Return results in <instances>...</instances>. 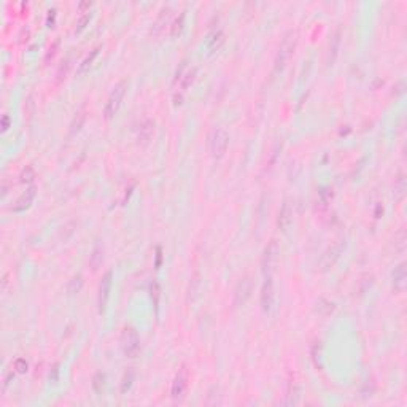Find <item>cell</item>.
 <instances>
[{"label":"cell","instance_id":"6da1fadb","mask_svg":"<svg viewBox=\"0 0 407 407\" xmlns=\"http://www.w3.org/2000/svg\"><path fill=\"white\" fill-rule=\"evenodd\" d=\"M296 42H298V34H296V31H293V29H290V31L283 35L282 42H280V46L277 49L275 61H273V72L275 73L282 72L286 67L288 61H290V57L294 53Z\"/></svg>","mask_w":407,"mask_h":407},{"label":"cell","instance_id":"7a4b0ae2","mask_svg":"<svg viewBox=\"0 0 407 407\" xmlns=\"http://www.w3.org/2000/svg\"><path fill=\"white\" fill-rule=\"evenodd\" d=\"M128 88H129V80L128 78H123L120 80L118 83L113 86L112 92L108 94V99L105 102V107H103V118H105L107 121L113 120L115 115L118 113V110L121 107V102L124 99L126 92H128Z\"/></svg>","mask_w":407,"mask_h":407},{"label":"cell","instance_id":"3957f363","mask_svg":"<svg viewBox=\"0 0 407 407\" xmlns=\"http://www.w3.org/2000/svg\"><path fill=\"white\" fill-rule=\"evenodd\" d=\"M344 248H345V239L340 237L332 243L331 247H328L326 250H324V253L321 255L320 261H318V271L324 272V271H328L329 268H332V266L336 264V261L340 258V253L344 251Z\"/></svg>","mask_w":407,"mask_h":407},{"label":"cell","instance_id":"277c9868","mask_svg":"<svg viewBox=\"0 0 407 407\" xmlns=\"http://www.w3.org/2000/svg\"><path fill=\"white\" fill-rule=\"evenodd\" d=\"M229 145V134L221 128H217L212 131L210 136V153L215 159H221L226 154Z\"/></svg>","mask_w":407,"mask_h":407},{"label":"cell","instance_id":"5b68a950","mask_svg":"<svg viewBox=\"0 0 407 407\" xmlns=\"http://www.w3.org/2000/svg\"><path fill=\"white\" fill-rule=\"evenodd\" d=\"M121 344H123L124 355L128 358H136L138 355V352H140V339H138L137 331L132 326L124 328L123 336H121Z\"/></svg>","mask_w":407,"mask_h":407},{"label":"cell","instance_id":"8992f818","mask_svg":"<svg viewBox=\"0 0 407 407\" xmlns=\"http://www.w3.org/2000/svg\"><path fill=\"white\" fill-rule=\"evenodd\" d=\"M278 255H280L278 243L275 240H271L268 243V247L264 248V253L261 258V269L266 275H271L273 269H275V266L278 263Z\"/></svg>","mask_w":407,"mask_h":407},{"label":"cell","instance_id":"52a82bcc","mask_svg":"<svg viewBox=\"0 0 407 407\" xmlns=\"http://www.w3.org/2000/svg\"><path fill=\"white\" fill-rule=\"evenodd\" d=\"M112 286H113V271H107L105 275L102 277V282L99 286V312L100 314L105 312L107 309L110 293H112Z\"/></svg>","mask_w":407,"mask_h":407},{"label":"cell","instance_id":"ba28073f","mask_svg":"<svg viewBox=\"0 0 407 407\" xmlns=\"http://www.w3.org/2000/svg\"><path fill=\"white\" fill-rule=\"evenodd\" d=\"M273 302H275V288H273V280L272 275H266V280L261 288V307L266 314H269Z\"/></svg>","mask_w":407,"mask_h":407},{"label":"cell","instance_id":"9c48e42d","mask_svg":"<svg viewBox=\"0 0 407 407\" xmlns=\"http://www.w3.org/2000/svg\"><path fill=\"white\" fill-rule=\"evenodd\" d=\"M250 294H251V280H250L248 275H245V277H242V278L239 280V283H237V285H235L232 304H234L235 307H242V306L248 301Z\"/></svg>","mask_w":407,"mask_h":407},{"label":"cell","instance_id":"30bf717a","mask_svg":"<svg viewBox=\"0 0 407 407\" xmlns=\"http://www.w3.org/2000/svg\"><path fill=\"white\" fill-rule=\"evenodd\" d=\"M406 285H407V264L406 261H403L391 272V286H393V291L396 294H401L406 290Z\"/></svg>","mask_w":407,"mask_h":407},{"label":"cell","instance_id":"8fae6325","mask_svg":"<svg viewBox=\"0 0 407 407\" xmlns=\"http://www.w3.org/2000/svg\"><path fill=\"white\" fill-rule=\"evenodd\" d=\"M188 388V372L186 369L181 367L179 372H177L175 379L172 382V388H170V395H172L174 399H181L186 393Z\"/></svg>","mask_w":407,"mask_h":407},{"label":"cell","instance_id":"7c38bea8","mask_svg":"<svg viewBox=\"0 0 407 407\" xmlns=\"http://www.w3.org/2000/svg\"><path fill=\"white\" fill-rule=\"evenodd\" d=\"M154 126H156V123H154V120H151V118H145V120L140 123L138 129H137V143L138 145L145 146L150 143V140L154 136Z\"/></svg>","mask_w":407,"mask_h":407},{"label":"cell","instance_id":"4fadbf2b","mask_svg":"<svg viewBox=\"0 0 407 407\" xmlns=\"http://www.w3.org/2000/svg\"><path fill=\"white\" fill-rule=\"evenodd\" d=\"M293 223V209H291V204L285 201L282 209L278 212V218H277V225H278V229L280 231H288V227L291 226Z\"/></svg>","mask_w":407,"mask_h":407},{"label":"cell","instance_id":"5bb4252c","mask_svg":"<svg viewBox=\"0 0 407 407\" xmlns=\"http://www.w3.org/2000/svg\"><path fill=\"white\" fill-rule=\"evenodd\" d=\"M35 196H37V188L35 186H31L29 189H26L24 194L18 199L16 204L13 205V212H18L19 213V212H24L26 209H29V207H31V204L34 202Z\"/></svg>","mask_w":407,"mask_h":407},{"label":"cell","instance_id":"9a60e30c","mask_svg":"<svg viewBox=\"0 0 407 407\" xmlns=\"http://www.w3.org/2000/svg\"><path fill=\"white\" fill-rule=\"evenodd\" d=\"M339 46H340V27H337L334 34L331 35V40H329V46H328V56H326V61H328V65H332L337 57V51H339Z\"/></svg>","mask_w":407,"mask_h":407},{"label":"cell","instance_id":"2e32d148","mask_svg":"<svg viewBox=\"0 0 407 407\" xmlns=\"http://www.w3.org/2000/svg\"><path fill=\"white\" fill-rule=\"evenodd\" d=\"M169 18H170V6H162L159 14H158V18H156V21H154V24L151 27V34L154 37H158L162 32V29H164V26L167 24Z\"/></svg>","mask_w":407,"mask_h":407},{"label":"cell","instance_id":"e0dca14e","mask_svg":"<svg viewBox=\"0 0 407 407\" xmlns=\"http://www.w3.org/2000/svg\"><path fill=\"white\" fill-rule=\"evenodd\" d=\"M406 191H407V181H406V175L399 174L395 180V186H393V199L395 202H403L406 197Z\"/></svg>","mask_w":407,"mask_h":407},{"label":"cell","instance_id":"ac0fdd59","mask_svg":"<svg viewBox=\"0 0 407 407\" xmlns=\"http://www.w3.org/2000/svg\"><path fill=\"white\" fill-rule=\"evenodd\" d=\"M100 46H95L94 49H91L90 51V54H88L83 61L80 62V65H78V70H77V73L78 75H83V73H86L88 70H90L91 67H92V64H94V61H95V57L99 56V53H100Z\"/></svg>","mask_w":407,"mask_h":407},{"label":"cell","instance_id":"d6986e66","mask_svg":"<svg viewBox=\"0 0 407 407\" xmlns=\"http://www.w3.org/2000/svg\"><path fill=\"white\" fill-rule=\"evenodd\" d=\"M196 73H197L196 67H188L184 72L177 73V80L180 81V86H181L183 91H186L188 88L192 85V81H194V78H196Z\"/></svg>","mask_w":407,"mask_h":407},{"label":"cell","instance_id":"ffe728a7","mask_svg":"<svg viewBox=\"0 0 407 407\" xmlns=\"http://www.w3.org/2000/svg\"><path fill=\"white\" fill-rule=\"evenodd\" d=\"M85 121H86V112H85V110H80V112L75 115V118H73V120H72V123H70L69 137L77 136L78 132L81 131V128H83Z\"/></svg>","mask_w":407,"mask_h":407},{"label":"cell","instance_id":"44dd1931","mask_svg":"<svg viewBox=\"0 0 407 407\" xmlns=\"http://www.w3.org/2000/svg\"><path fill=\"white\" fill-rule=\"evenodd\" d=\"M103 263V247L95 245L90 255V266L92 271H97Z\"/></svg>","mask_w":407,"mask_h":407},{"label":"cell","instance_id":"7402d4cb","mask_svg":"<svg viewBox=\"0 0 407 407\" xmlns=\"http://www.w3.org/2000/svg\"><path fill=\"white\" fill-rule=\"evenodd\" d=\"M225 40H226L225 39V32L223 31H217L215 34L210 37L209 43H207V48H209L210 53H215V51H218L221 46H223Z\"/></svg>","mask_w":407,"mask_h":407},{"label":"cell","instance_id":"603a6c76","mask_svg":"<svg viewBox=\"0 0 407 407\" xmlns=\"http://www.w3.org/2000/svg\"><path fill=\"white\" fill-rule=\"evenodd\" d=\"M184 16H186V14H184V11H181L179 16L174 19L172 26H170V37H172V39H177V37L181 35L184 27Z\"/></svg>","mask_w":407,"mask_h":407},{"label":"cell","instance_id":"cb8c5ba5","mask_svg":"<svg viewBox=\"0 0 407 407\" xmlns=\"http://www.w3.org/2000/svg\"><path fill=\"white\" fill-rule=\"evenodd\" d=\"M105 385H107V375L103 374V372H97V374L92 377V390L97 395L103 393V390H105Z\"/></svg>","mask_w":407,"mask_h":407},{"label":"cell","instance_id":"d4e9b609","mask_svg":"<svg viewBox=\"0 0 407 407\" xmlns=\"http://www.w3.org/2000/svg\"><path fill=\"white\" fill-rule=\"evenodd\" d=\"M72 57L70 56H67L64 59V61L61 62V65H59V69H57V72H56V81L57 83H61L62 80H65V77H67V73H69V70H70V67H72Z\"/></svg>","mask_w":407,"mask_h":407},{"label":"cell","instance_id":"484cf974","mask_svg":"<svg viewBox=\"0 0 407 407\" xmlns=\"http://www.w3.org/2000/svg\"><path fill=\"white\" fill-rule=\"evenodd\" d=\"M136 380V372L132 371V369H128V371L124 372V377H123V382H121V393L126 395L128 391L131 390L132 383Z\"/></svg>","mask_w":407,"mask_h":407},{"label":"cell","instance_id":"4316f807","mask_svg":"<svg viewBox=\"0 0 407 407\" xmlns=\"http://www.w3.org/2000/svg\"><path fill=\"white\" fill-rule=\"evenodd\" d=\"M406 231L401 227L399 231L395 234V251H399V253H403L406 250Z\"/></svg>","mask_w":407,"mask_h":407},{"label":"cell","instance_id":"83f0119b","mask_svg":"<svg viewBox=\"0 0 407 407\" xmlns=\"http://www.w3.org/2000/svg\"><path fill=\"white\" fill-rule=\"evenodd\" d=\"M81 286H83V277H81L80 273H78V275H75V277H73V278L70 280V283H69V286H67V290H69L70 294H75V293H80Z\"/></svg>","mask_w":407,"mask_h":407},{"label":"cell","instance_id":"f1b7e54d","mask_svg":"<svg viewBox=\"0 0 407 407\" xmlns=\"http://www.w3.org/2000/svg\"><path fill=\"white\" fill-rule=\"evenodd\" d=\"M19 179H21V181H23V183H32L34 179H35V170H34V167L26 166L23 170H21Z\"/></svg>","mask_w":407,"mask_h":407},{"label":"cell","instance_id":"f546056e","mask_svg":"<svg viewBox=\"0 0 407 407\" xmlns=\"http://www.w3.org/2000/svg\"><path fill=\"white\" fill-rule=\"evenodd\" d=\"M59 46H61V39H56V40L53 42V45H51V46H49V49L46 51V54H45V62H46V64H48V62L51 61V59H53V57L56 56Z\"/></svg>","mask_w":407,"mask_h":407},{"label":"cell","instance_id":"4dcf8cb0","mask_svg":"<svg viewBox=\"0 0 407 407\" xmlns=\"http://www.w3.org/2000/svg\"><path fill=\"white\" fill-rule=\"evenodd\" d=\"M150 293H151V298H153V304H154V307L158 309L159 296H161V288H159V283H158V282H153V283L150 285Z\"/></svg>","mask_w":407,"mask_h":407},{"label":"cell","instance_id":"1f68e13d","mask_svg":"<svg viewBox=\"0 0 407 407\" xmlns=\"http://www.w3.org/2000/svg\"><path fill=\"white\" fill-rule=\"evenodd\" d=\"M91 16H92V14H91L90 11H88V13H83V16H81V18L78 19L77 27H75V32H77V34H80L81 31H83V29L86 27V24H90Z\"/></svg>","mask_w":407,"mask_h":407},{"label":"cell","instance_id":"d6a6232c","mask_svg":"<svg viewBox=\"0 0 407 407\" xmlns=\"http://www.w3.org/2000/svg\"><path fill=\"white\" fill-rule=\"evenodd\" d=\"M205 404L207 406H217V404H220L221 403V395H215L213 393V390L210 391L209 395H207V399H205Z\"/></svg>","mask_w":407,"mask_h":407},{"label":"cell","instance_id":"836d02e7","mask_svg":"<svg viewBox=\"0 0 407 407\" xmlns=\"http://www.w3.org/2000/svg\"><path fill=\"white\" fill-rule=\"evenodd\" d=\"M14 369H16V372L24 374L27 371V361L24 358H18L16 361H14Z\"/></svg>","mask_w":407,"mask_h":407},{"label":"cell","instance_id":"e575fe53","mask_svg":"<svg viewBox=\"0 0 407 407\" xmlns=\"http://www.w3.org/2000/svg\"><path fill=\"white\" fill-rule=\"evenodd\" d=\"M91 5H92L91 2H81L78 5V8H80L81 13H88V11H90V8H91Z\"/></svg>","mask_w":407,"mask_h":407},{"label":"cell","instance_id":"d590c367","mask_svg":"<svg viewBox=\"0 0 407 407\" xmlns=\"http://www.w3.org/2000/svg\"><path fill=\"white\" fill-rule=\"evenodd\" d=\"M8 126H10V116H8V115H5V116H3V120H2V131H6V129H8Z\"/></svg>","mask_w":407,"mask_h":407}]
</instances>
